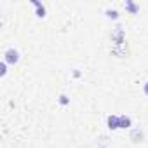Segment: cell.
Returning <instances> with one entry per match:
<instances>
[{
	"label": "cell",
	"mask_w": 148,
	"mask_h": 148,
	"mask_svg": "<svg viewBox=\"0 0 148 148\" xmlns=\"http://www.w3.org/2000/svg\"><path fill=\"white\" fill-rule=\"evenodd\" d=\"M124 38H125V32H124V28H122V26H117V28H113V30H112V40H113L117 45L124 44Z\"/></svg>",
	"instance_id": "cell-1"
},
{
	"label": "cell",
	"mask_w": 148,
	"mask_h": 148,
	"mask_svg": "<svg viewBox=\"0 0 148 148\" xmlns=\"http://www.w3.org/2000/svg\"><path fill=\"white\" fill-rule=\"evenodd\" d=\"M4 61H5L7 64H16V63L19 61V52H18L16 49H7L5 54H4Z\"/></svg>",
	"instance_id": "cell-2"
},
{
	"label": "cell",
	"mask_w": 148,
	"mask_h": 148,
	"mask_svg": "<svg viewBox=\"0 0 148 148\" xmlns=\"http://www.w3.org/2000/svg\"><path fill=\"white\" fill-rule=\"evenodd\" d=\"M119 127H122V129L131 127V117H127V115H119Z\"/></svg>",
	"instance_id": "cell-3"
},
{
	"label": "cell",
	"mask_w": 148,
	"mask_h": 148,
	"mask_svg": "<svg viewBox=\"0 0 148 148\" xmlns=\"http://www.w3.org/2000/svg\"><path fill=\"white\" fill-rule=\"evenodd\" d=\"M108 127L110 129H117L119 127V115H110L108 117Z\"/></svg>",
	"instance_id": "cell-4"
},
{
	"label": "cell",
	"mask_w": 148,
	"mask_h": 148,
	"mask_svg": "<svg viewBox=\"0 0 148 148\" xmlns=\"http://www.w3.org/2000/svg\"><path fill=\"white\" fill-rule=\"evenodd\" d=\"M33 5L37 7V16H38V18H44V16H45V7H44L40 2H35V0H33Z\"/></svg>",
	"instance_id": "cell-5"
},
{
	"label": "cell",
	"mask_w": 148,
	"mask_h": 148,
	"mask_svg": "<svg viewBox=\"0 0 148 148\" xmlns=\"http://www.w3.org/2000/svg\"><path fill=\"white\" fill-rule=\"evenodd\" d=\"M125 9H127V11H131L132 14H136V12L139 11V7H138L134 2H131V0H127V2H125Z\"/></svg>",
	"instance_id": "cell-6"
},
{
	"label": "cell",
	"mask_w": 148,
	"mask_h": 148,
	"mask_svg": "<svg viewBox=\"0 0 148 148\" xmlns=\"http://www.w3.org/2000/svg\"><path fill=\"white\" fill-rule=\"evenodd\" d=\"M106 16H108V18H113V19H117V18H119V12H117L115 9H108V11H106Z\"/></svg>",
	"instance_id": "cell-7"
},
{
	"label": "cell",
	"mask_w": 148,
	"mask_h": 148,
	"mask_svg": "<svg viewBox=\"0 0 148 148\" xmlns=\"http://www.w3.org/2000/svg\"><path fill=\"white\" fill-rule=\"evenodd\" d=\"M0 68H2V71H0V75L4 77L5 73H7V63H5V61H2V66H0Z\"/></svg>",
	"instance_id": "cell-8"
},
{
	"label": "cell",
	"mask_w": 148,
	"mask_h": 148,
	"mask_svg": "<svg viewBox=\"0 0 148 148\" xmlns=\"http://www.w3.org/2000/svg\"><path fill=\"white\" fill-rule=\"evenodd\" d=\"M68 101H70V99H68V96H64V94H61V96H59V103H61V105H68Z\"/></svg>",
	"instance_id": "cell-9"
},
{
	"label": "cell",
	"mask_w": 148,
	"mask_h": 148,
	"mask_svg": "<svg viewBox=\"0 0 148 148\" xmlns=\"http://www.w3.org/2000/svg\"><path fill=\"white\" fill-rule=\"evenodd\" d=\"M141 136H143V134H141V131H138V129H134L132 134H131V138H139V141H141Z\"/></svg>",
	"instance_id": "cell-10"
},
{
	"label": "cell",
	"mask_w": 148,
	"mask_h": 148,
	"mask_svg": "<svg viewBox=\"0 0 148 148\" xmlns=\"http://www.w3.org/2000/svg\"><path fill=\"white\" fill-rule=\"evenodd\" d=\"M143 92H145V94H146V96H148V82H146V84H145V87H143Z\"/></svg>",
	"instance_id": "cell-11"
}]
</instances>
